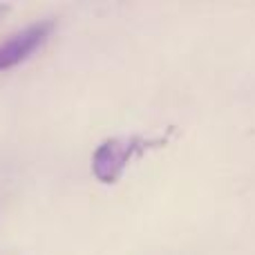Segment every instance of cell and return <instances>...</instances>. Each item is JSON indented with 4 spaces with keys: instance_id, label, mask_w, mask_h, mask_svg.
<instances>
[{
    "instance_id": "cell-1",
    "label": "cell",
    "mask_w": 255,
    "mask_h": 255,
    "mask_svg": "<svg viewBox=\"0 0 255 255\" xmlns=\"http://www.w3.org/2000/svg\"><path fill=\"white\" fill-rule=\"evenodd\" d=\"M166 136H143V134H128L112 136L97 145L92 154V175L101 184H117L124 177L126 168L132 159L145 157V152L166 145Z\"/></svg>"
},
{
    "instance_id": "cell-2",
    "label": "cell",
    "mask_w": 255,
    "mask_h": 255,
    "mask_svg": "<svg viewBox=\"0 0 255 255\" xmlns=\"http://www.w3.org/2000/svg\"><path fill=\"white\" fill-rule=\"evenodd\" d=\"M54 31L52 20H38L27 25L25 29L11 34L0 43V72L11 70V67L25 63L31 54H36L49 40Z\"/></svg>"
},
{
    "instance_id": "cell-3",
    "label": "cell",
    "mask_w": 255,
    "mask_h": 255,
    "mask_svg": "<svg viewBox=\"0 0 255 255\" xmlns=\"http://www.w3.org/2000/svg\"><path fill=\"white\" fill-rule=\"evenodd\" d=\"M9 9H11V7H9V4H0V18H2L4 13L9 11Z\"/></svg>"
}]
</instances>
